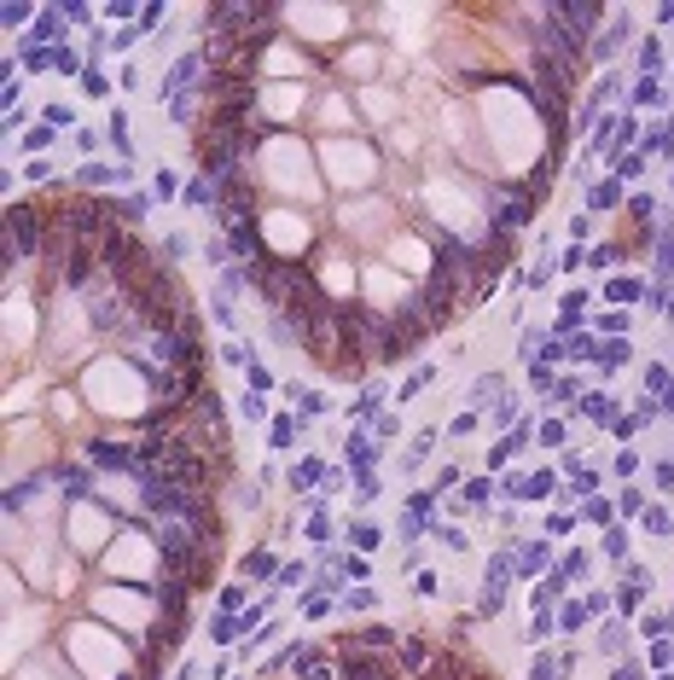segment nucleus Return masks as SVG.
Instances as JSON below:
<instances>
[]
</instances>
